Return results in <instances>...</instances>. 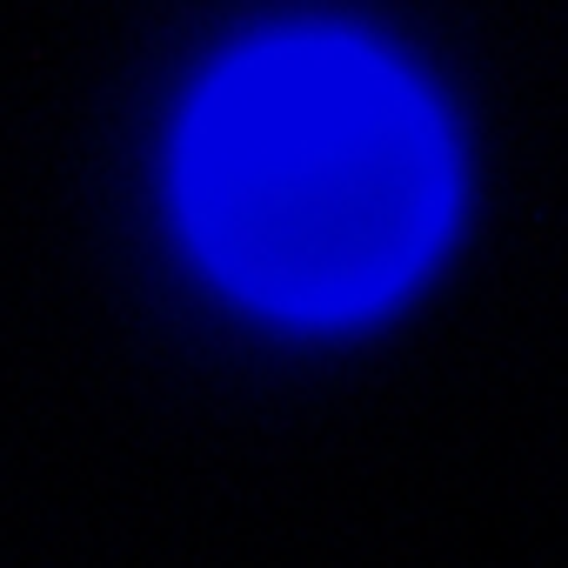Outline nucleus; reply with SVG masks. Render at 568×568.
<instances>
[{"label": "nucleus", "instance_id": "nucleus-1", "mask_svg": "<svg viewBox=\"0 0 568 568\" xmlns=\"http://www.w3.org/2000/svg\"><path fill=\"white\" fill-rule=\"evenodd\" d=\"M174 194L194 254L288 322L388 308L455 221L442 108L355 34H267L187 108Z\"/></svg>", "mask_w": 568, "mask_h": 568}]
</instances>
